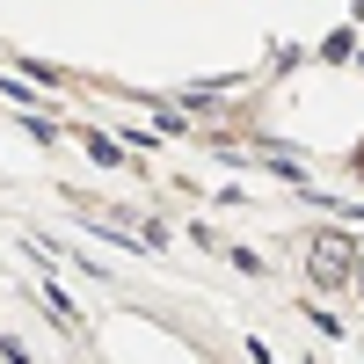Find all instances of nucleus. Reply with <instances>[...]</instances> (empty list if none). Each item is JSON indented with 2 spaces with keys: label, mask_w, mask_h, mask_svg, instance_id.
<instances>
[{
  "label": "nucleus",
  "mask_w": 364,
  "mask_h": 364,
  "mask_svg": "<svg viewBox=\"0 0 364 364\" xmlns=\"http://www.w3.org/2000/svg\"><path fill=\"white\" fill-rule=\"evenodd\" d=\"M357 262H364V248H357L350 233H321L306 269H314V284H321V291H343V284H357Z\"/></svg>",
  "instance_id": "1"
},
{
  "label": "nucleus",
  "mask_w": 364,
  "mask_h": 364,
  "mask_svg": "<svg viewBox=\"0 0 364 364\" xmlns=\"http://www.w3.org/2000/svg\"><path fill=\"white\" fill-rule=\"evenodd\" d=\"M357 277H364V262H357Z\"/></svg>",
  "instance_id": "2"
}]
</instances>
